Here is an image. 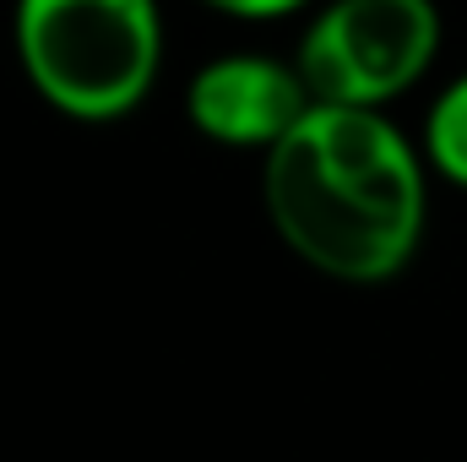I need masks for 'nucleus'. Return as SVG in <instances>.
I'll return each instance as SVG.
<instances>
[{"instance_id":"39448f33","label":"nucleus","mask_w":467,"mask_h":462,"mask_svg":"<svg viewBox=\"0 0 467 462\" xmlns=\"http://www.w3.org/2000/svg\"><path fill=\"white\" fill-rule=\"evenodd\" d=\"M424 152L446 180L467 185V71L435 99V110L424 120Z\"/></svg>"},{"instance_id":"20e7f679","label":"nucleus","mask_w":467,"mask_h":462,"mask_svg":"<svg viewBox=\"0 0 467 462\" xmlns=\"http://www.w3.org/2000/svg\"><path fill=\"white\" fill-rule=\"evenodd\" d=\"M191 125L223 147H277L299 120L316 110L299 66L272 55H223L191 77L185 93Z\"/></svg>"},{"instance_id":"7ed1b4c3","label":"nucleus","mask_w":467,"mask_h":462,"mask_svg":"<svg viewBox=\"0 0 467 462\" xmlns=\"http://www.w3.org/2000/svg\"><path fill=\"white\" fill-rule=\"evenodd\" d=\"M435 49V0H332L305 27L294 66L316 104L380 110L430 71Z\"/></svg>"},{"instance_id":"f03ea898","label":"nucleus","mask_w":467,"mask_h":462,"mask_svg":"<svg viewBox=\"0 0 467 462\" xmlns=\"http://www.w3.org/2000/svg\"><path fill=\"white\" fill-rule=\"evenodd\" d=\"M16 55L49 110L71 120L130 115L163 55L152 0H16Z\"/></svg>"},{"instance_id":"423d86ee","label":"nucleus","mask_w":467,"mask_h":462,"mask_svg":"<svg viewBox=\"0 0 467 462\" xmlns=\"http://www.w3.org/2000/svg\"><path fill=\"white\" fill-rule=\"evenodd\" d=\"M207 5H218V11H229V16L261 22V16H294V11H305L310 0H207Z\"/></svg>"},{"instance_id":"f257e3e1","label":"nucleus","mask_w":467,"mask_h":462,"mask_svg":"<svg viewBox=\"0 0 467 462\" xmlns=\"http://www.w3.org/2000/svg\"><path fill=\"white\" fill-rule=\"evenodd\" d=\"M277 239L337 283H386L424 234V169L380 110L316 104L261 169Z\"/></svg>"}]
</instances>
